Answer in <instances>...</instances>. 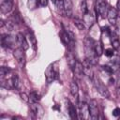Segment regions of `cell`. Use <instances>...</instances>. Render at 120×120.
I'll list each match as a JSON object with an SVG mask.
<instances>
[{
    "mask_svg": "<svg viewBox=\"0 0 120 120\" xmlns=\"http://www.w3.org/2000/svg\"><path fill=\"white\" fill-rule=\"evenodd\" d=\"M84 52L85 59H87L92 65H96L98 56L95 52V41L90 37H87L84 39Z\"/></svg>",
    "mask_w": 120,
    "mask_h": 120,
    "instance_id": "1",
    "label": "cell"
},
{
    "mask_svg": "<svg viewBox=\"0 0 120 120\" xmlns=\"http://www.w3.org/2000/svg\"><path fill=\"white\" fill-rule=\"evenodd\" d=\"M93 82H94V85H95L97 91H98L101 96H103L104 98H109V97H110V93H109L107 87L105 86V84L101 82V80H100L98 76L94 75Z\"/></svg>",
    "mask_w": 120,
    "mask_h": 120,
    "instance_id": "2",
    "label": "cell"
},
{
    "mask_svg": "<svg viewBox=\"0 0 120 120\" xmlns=\"http://www.w3.org/2000/svg\"><path fill=\"white\" fill-rule=\"evenodd\" d=\"M95 8L97 13H98L101 17H105L108 12V4L106 0H97L95 3Z\"/></svg>",
    "mask_w": 120,
    "mask_h": 120,
    "instance_id": "3",
    "label": "cell"
},
{
    "mask_svg": "<svg viewBox=\"0 0 120 120\" xmlns=\"http://www.w3.org/2000/svg\"><path fill=\"white\" fill-rule=\"evenodd\" d=\"M45 77H46V81L48 83L52 82V81L54 79L58 78V71H57V69H55L53 64H51L47 68V69L45 71Z\"/></svg>",
    "mask_w": 120,
    "mask_h": 120,
    "instance_id": "4",
    "label": "cell"
},
{
    "mask_svg": "<svg viewBox=\"0 0 120 120\" xmlns=\"http://www.w3.org/2000/svg\"><path fill=\"white\" fill-rule=\"evenodd\" d=\"M15 41H17V38H15L14 36H12L10 34L2 35L1 45L3 48H11L12 45L15 43Z\"/></svg>",
    "mask_w": 120,
    "mask_h": 120,
    "instance_id": "5",
    "label": "cell"
},
{
    "mask_svg": "<svg viewBox=\"0 0 120 120\" xmlns=\"http://www.w3.org/2000/svg\"><path fill=\"white\" fill-rule=\"evenodd\" d=\"M89 113H90V118L93 120H98L99 112H98V101L96 99H91L89 104Z\"/></svg>",
    "mask_w": 120,
    "mask_h": 120,
    "instance_id": "6",
    "label": "cell"
},
{
    "mask_svg": "<svg viewBox=\"0 0 120 120\" xmlns=\"http://www.w3.org/2000/svg\"><path fill=\"white\" fill-rule=\"evenodd\" d=\"M24 51L25 50L19 47V48L15 49L13 52V56H14L15 60L21 66H24V64H25V52H24Z\"/></svg>",
    "mask_w": 120,
    "mask_h": 120,
    "instance_id": "7",
    "label": "cell"
},
{
    "mask_svg": "<svg viewBox=\"0 0 120 120\" xmlns=\"http://www.w3.org/2000/svg\"><path fill=\"white\" fill-rule=\"evenodd\" d=\"M30 111L35 115V117H38V118L42 117L43 116V113H44L42 107L39 104H38L37 102L30 103Z\"/></svg>",
    "mask_w": 120,
    "mask_h": 120,
    "instance_id": "8",
    "label": "cell"
},
{
    "mask_svg": "<svg viewBox=\"0 0 120 120\" xmlns=\"http://www.w3.org/2000/svg\"><path fill=\"white\" fill-rule=\"evenodd\" d=\"M117 15H118V12L116 10L115 8H108V12H107V18H108V21L111 24L114 25L116 23V20H117Z\"/></svg>",
    "mask_w": 120,
    "mask_h": 120,
    "instance_id": "9",
    "label": "cell"
},
{
    "mask_svg": "<svg viewBox=\"0 0 120 120\" xmlns=\"http://www.w3.org/2000/svg\"><path fill=\"white\" fill-rule=\"evenodd\" d=\"M92 64L87 60L84 59L82 62V67H83V74L86 75L87 77H89L91 80H93L94 78V73H93V69H92Z\"/></svg>",
    "mask_w": 120,
    "mask_h": 120,
    "instance_id": "10",
    "label": "cell"
},
{
    "mask_svg": "<svg viewBox=\"0 0 120 120\" xmlns=\"http://www.w3.org/2000/svg\"><path fill=\"white\" fill-rule=\"evenodd\" d=\"M79 104V108H80V114L82 118H88L90 116L89 113V106L85 101H78Z\"/></svg>",
    "mask_w": 120,
    "mask_h": 120,
    "instance_id": "11",
    "label": "cell"
},
{
    "mask_svg": "<svg viewBox=\"0 0 120 120\" xmlns=\"http://www.w3.org/2000/svg\"><path fill=\"white\" fill-rule=\"evenodd\" d=\"M16 38H17V41H16V42L18 43L19 47L22 48L23 50H27V49L29 48L28 42H27V40H26L25 37H24L22 33H18V34H17V36H16Z\"/></svg>",
    "mask_w": 120,
    "mask_h": 120,
    "instance_id": "12",
    "label": "cell"
},
{
    "mask_svg": "<svg viewBox=\"0 0 120 120\" xmlns=\"http://www.w3.org/2000/svg\"><path fill=\"white\" fill-rule=\"evenodd\" d=\"M64 8H65V15L68 17L72 16V0H64Z\"/></svg>",
    "mask_w": 120,
    "mask_h": 120,
    "instance_id": "13",
    "label": "cell"
},
{
    "mask_svg": "<svg viewBox=\"0 0 120 120\" xmlns=\"http://www.w3.org/2000/svg\"><path fill=\"white\" fill-rule=\"evenodd\" d=\"M70 94L74 97V98L77 99V102H78L79 101V87L75 82H70Z\"/></svg>",
    "mask_w": 120,
    "mask_h": 120,
    "instance_id": "14",
    "label": "cell"
},
{
    "mask_svg": "<svg viewBox=\"0 0 120 120\" xmlns=\"http://www.w3.org/2000/svg\"><path fill=\"white\" fill-rule=\"evenodd\" d=\"M67 61H68V65L69 66V68L71 69H74L77 61H76V59H75V57H74V55H73L71 51H69L68 52V54H67Z\"/></svg>",
    "mask_w": 120,
    "mask_h": 120,
    "instance_id": "15",
    "label": "cell"
},
{
    "mask_svg": "<svg viewBox=\"0 0 120 120\" xmlns=\"http://www.w3.org/2000/svg\"><path fill=\"white\" fill-rule=\"evenodd\" d=\"M68 114H69L70 118H71V119H76V118H77V112H76L75 106H74L68 99Z\"/></svg>",
    "mask_w": 120,
    "mask_h": 120,
    "instance_id": "16",
    "label": "cell"
},
{
    "mask_svg": "<svg viewBox=\"0 0 120 120\" xmlns=\"http://www.w3.org/2000/svg\"><path fill=\"white\" fill-rule=\"evenodd\" d=\"M111 41H112V48L114 50H118L120 47V41H119L118 36L115 35L114 33H112V32H111Z\"/></svg>",
    "mask_w": 120,
    "mask_h": 120,
    "instance_id": "17",
    "label": "cell"
},
{
    "mask_svg": "<svg viewBox=\"0 0 120 120\" xmlns=\"http://www.w3.org/2000/svg\"><path fill=\"white\" fill-rule=\"evenodd\" d=\"M73 70H74L75 74H76L78 77H81V76L83 74V67H82V64L80 63V62H77Z\"/></svg>",
    "mask_w": 120,
    "mask_h": 120,
    "instance_id": "18",
    "label": "cell"
},
{
    "mask_svg": "<svg viewBox=\"0 0 120 120\" xmlns=\"http://www.w3.org/2000/svg\"><path fill=\"white\" fill-rule=\"evenodd\" d=\"M57 12L61 15H65V8H64V0H58L55 4Z\"/></svg>",
    "mask_w": 120,
    "mask_h": 120,
    "instance_id": "19",
    "label": "cell"
},
{
    "mask_svg": "<svg viewBox=\"0 0 120 120\" xmlns=\"http://www.w3.org/2000/svg\"><path fill=\"white\" fill-rule=\"evenodd\" d=\"M95 52H96V54H97L98 57L102 55V53H103V46H102L101 41L95 42Z\"/></svg>",
    "mask_w": 120,
    "mask_h": 120,
    "instance_id": "20",
    "label": "cell"
},
{
    "mask_svg": "<svg viewBox=\"0 0 120 120\" xmlns=\"http://www.w3.org/2000/svg\"><path fill=\"white\" fill-rule=\"evenodd\" d=\"M73 22H74V25L79 29V30H83L85 28V25H84V22L82 20L75 17L73 18Z\"/></svg>",
    "mask_w": 120,
    "mask_h": 120,
    "instance_id": "21",
    "label": "cell"
},
{
    "mask_svg": "<svg viewBox=\"0 0 120 120\" xmlns=\"http://www.w3.org/2000/svg\"><path fill=\"white\" fill-rule=\"evenodd\" d=\"M40 99V96L37 91H32L29 95V102H38Z\"/></svg>",
    "mask_w": 120,
    "mask_h": 120,
    "instance_id": "22",
    "label": "cell"
},
{
    "mask_svg": "<svg viewBox=\"0 0 120 120\" xmlns=\"http://www.w3.org/2000/svg\"><path fill=\"white\" fill-rule=\"evenodd\" d=\"M28 37H29V39H30V41H31V43H32L33 48L36 50V47H37V39H36L35 35L33 34L32 31H28Z\"/></svg>",
    "mask_w": 120,
    "mask_h": 120,
    "instance_id": "23",
    "label": "cell"
},
{
    "mask_svg": "<svg viewBox=\"0 0 120 120\" xmlns=\"http://www.w3.org/2000/svg\"><path fill=\"white\" fill-rule=\"evenodd\" d=\"M11 83H12V85H13L14 88H16V89L19 88L20 81H19V77H18L17 74H14V75L12 76V78H11Z\"/></svg>",
    "mask_w": 120,
    "mask_h": 120,
    "instance_id": "24",
    "label": "cell"
},
{
    "mask_svg": "<svg viewBox=\"0 0 120 120\" xmlns=\"http://www.w3.org/2000/svg\"><path fill=\"white\" fill-rule=\"evenodd\" d=\"M9 72H10L9 68H7V67H1L0 68V76H1V78H4Z\"/></svg>",
    "mask_w": 120,
    "mask_h": 120,
    "instance_id": "25",
    "label": "cell"
},
{
    "mask_svg": "<svg viewBox=\"0 0 120 120\" xmlns=\"http://www.w3.org/2000/svg\"><path fill=\"white\" fill-rule=\"evenodd\" d=\"M81 10L83 15L88 12V8H87V4H86L85 0H82V2H81Z\"/></svg>",
    "mask_w": 120,
    "mask_h": 120,
    "instance_id": "26",
    "label": "cell"
},
{
    "mask_svg": "<svg viewBox=\"0 0 120 120\" xmlns=\"http://www.w3.org/2000/svg\"><path fill=\"white\" fill-rule=\"evenodd\" d=\"M104 53H105V55H106L107 57H112V56H113L114 52H113V49L109 48V49H106V50H105Z\"/></svg>",
    "mask_w": 120,
    "mask_h": 120,
    "instance_id": "27",
    "label": "cell"
},
{
    "mask_svg": "<svg viewBox=\"0 0 120 120\" xmlns=\"http://www.w3.org/2000/svg\"><path fill=\"white\" fill-rule=\"evenodd\" d=\"M103 68V69L106 71V72H108V73H110V74H112V72H113V68H112V67H110V66H103L102 67Z\"/></svg>",
    "mask_w": 120,
    "mask_h": 120,
    "instance_id": "28",
    "label": "cell"
},
{
    "mask_svg": "<svg viewBox=\"0 0 120 120\" xmlns=\"http://www.w3.org/2000/svg\"><path fill=\"white\" fill-rule=\"evenodd\" d=\"M20 96H21V98H22V99L23 101H25V102H29V96H27L25 93H21Z\"/></svg>",
    "mask_w": 120,
    "mask_h": 120,
    "instance_id": "29",
    "label": "cell"
},
{
    "mask_svg": "<svg viewBox=\"0 0 120 120\" xmlns=\"http://www.w3.org/2000/svg\"><path fill=\"white\" fill-rule=\"evenodd\" d=\"M112 115L115 116V117L120 116V108H115V109L112 111Z\"/></svg>",
    "mask_w": 120,
    "mask_h": 120,
    "instance_id": "30",
    "label": "cell"
},
{
    "mask_svg": "<svg viewBox=\"0 0 120 120\" xmlns=\"http://www.w3.org/2000/svg\"><path fill=\"white\" fill-rule=\"evenodd\" d=\"M38 3H39L40 6L45 7V6L48 5V0H38Z\"/></svg>",
    "mask_w": 120,
    "mask_h": 120,
    "instance_id": "31",
    "label": "cell"
},
{
    "mask_svg": "<svg viewBox=\"0 0 120 120\" xmlns=\"http://www.w3.org/2000/svg\"><path fill=\"white\" fill-rule=\"evenodd\" d=\"M117 85H118L117 90H120V69H119V71H118V75H117Z\"/></svg>",
    "mask_w": 120,
    "mask_h": 120,
    "instance_id": "32",
    "label": "cell"
},
{
    "mask_svg": "<svg viewBox=\"0 0 120 120\" xmlns=\"http://www.w3.org/2000/svg\"><path fill=\"white\" fill-rule=\"evenodd\" d=\"M116 10H117V12L120 14V0H118L117 1V4H116Z\"/></svg>",
    "mask_w": 120,
    "mask_h": 120,
    "instance_id": "33",
    "label": "cell"
},
{
    "mask_svg": "<svg viewBox=\"0 0 120 120\" xmlns=\"http://www.w3.org/2000/svg\"><path fill=\"white\" fill-rule=\"evenodd\" d=\"M109 82H110L111 83H113V82H114V80H113V78H111V79L109 80Z\"/></svg>",
    "mask_w": 120,
    "mask_h": 120,
    "instance_id": "34",
    "label": "cell"
},
{
    "mask_svg": "<svg viewBox=\"0 0 120 120\" xmlns=\"http://www.w3.org/2000/svg\"><path fill=\"white\" fill-rule=\"evenodd\" d=\"M52 2H53V3H54V4H55V3H56V2H57V1H58V0H52Z\"/></svg>",
    "mask_w": 120,
    "mask_h": 120,
    "instance_id": "35",
    "label": "cell"
}]
</instances>
